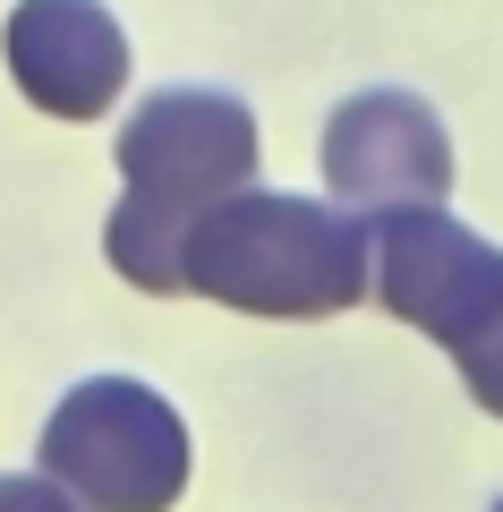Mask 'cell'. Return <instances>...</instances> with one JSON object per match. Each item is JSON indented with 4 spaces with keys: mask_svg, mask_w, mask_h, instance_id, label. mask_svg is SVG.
Here are the masks:
<instances>
[{
    "mask_svg": "<svg viewBox=\"0 0 503 512\" xmlns=\"http://www.w3.org/2000/svg\"><path fill=\"white\" fill-rule=\"evenodd\" d=\"M120 205L103 222V256L128 291L188 299V239L222 197L256 188V111L222 86H162L120 120Z\"/></svg>",
    "mask_w": 503,
    "mask_h": 512,
    "instance_id": "obj_1",
    "label": "cell"
},
{
    "mask_svg": "<svg viewBox=\"0 0 503 512\" xmlns=\"http://www.w3.org/2000/svg\"><path fill=\"white\" fill-rule=\"evenodd\" d=\"M367 291H376L367 222L324 197L239 188L188 239V299H214V308H239V316L316 325V316H350Z\"/></svg>",
    "mask_w": 503,
    "mask_h": 512,
    "instance_id": "obj_2",
    "label": "cell"
},
{
    "mask_svg": "<svg viewBox=\"0 0 503 512\" xmlns=\"http://www.w3.org/2000/svg\"><path fill=\"white\" fill-rule=\"evenodd\" d=\"M35 470L77 495V512H171L188 495V419L145 376H86L52 402Z\"/></svg>",
    "mask_w": 503,
    "mask_h": 512,
    "instance_id": "obj_3",
    "label": "cell"
},
{
    "mask_svg": "<svg viewBox=\"0 0 503 512\" xmlns=\"http://www.w3.org/2000/svg\"><path fill=\"white\" fill-rule=\"evenodd\" d=\"M367 265H376V299L418 325L435 350H461L486 316L503 308V248L452 222L444 205H401L376 214L367 231Z\"/></svg>",
    "mask_w": 503,
    "mask_h": 512,
    "instance_id": "obj_4",
    "label": "cell"
},
{
    "mask_svg": "<svg viewBox=\"0 0 503 512\" xmlns=\"http://www.w3.org/2000/svg\"><path fill=\"white\" fill-rule=\"evenodd\" d=\"M324 188L350 214H401V205H444L452 197V137L427 94L410 86H359L324 120Z\"/></svg>",
    "mask_w": 503,
    "mask_h": 512,
    "instance_id": "obj_5",
    "label": "cell"
},
{
    "mask_svg": "<svg viewBox=\"0 0 503 512\" xmlns=\"http://www.w3.org/2000/svg\"><path fill=\"white\" fill-rule=\"evenodd\" d=\"M0 52L43 120H103L128 94V35L103 0H18Z\"/></svg>",
    "mask_w": 503,
    "mask_h": 512,
    "instance_id": "obj_6",
    "label": "cell"
},
{
    "mask_svg": "<svg viewBox=\"0 0 503 512\" xmlns=\"http://www.w3.org/2000/svg\"><path fill=\"white\" fill-rule=\"evenodd\" d=\"M452 367H461V384H469V402H478L486 419H503V308L486 316V325L469 333L461 350H452Z\"/></svg>",
    "mask_w": 503,
    "mask_h": 512,
    "instance_id": "obj_7",
    "label": "cell"
},
{
    "mask_svg": "<svg viewBox=\"0 0 503 512\" xmlns=\"http://www.w3.org/2000/svg\"><path fill=\"white\" fill-rule=\"evenodd\" d=\"M0 512H77V495L52 487L43 470H0Z\"/></svg>",
    "mask_w": 503,
    "mask_h": 512,
    "instance_id": "obj_8",
    "label": "cell"
}]
</instances>
